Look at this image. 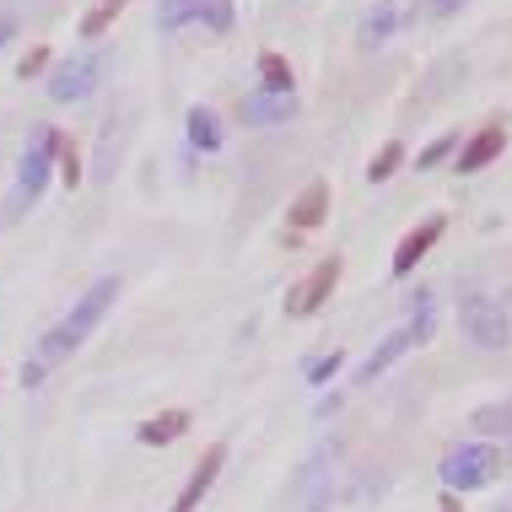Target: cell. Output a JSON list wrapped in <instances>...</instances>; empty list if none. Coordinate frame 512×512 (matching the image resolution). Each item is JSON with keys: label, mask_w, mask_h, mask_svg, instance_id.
I'll use <instances>...</instances> for the list:
<instances>
[{"label": "cell", "mask_w": 512, "mask_h": 512, "mask_svg": "<svg viewBox=\"0 0 512 512\" xmlns=\"http://www.w3.org/2000/svg\"><path fill=\"white\" fill-rule=\"evenodd\" d=\"M60 146H65V135L54 130V124H38V130L27 135L22 162H17V184H11V205H6V216H22V211H33V205H38V195H44L49 178H54V162H60Z\"/></svg>", "instance_id": "7a4b0ae2"}, {"label": "cell", "mask_w": 512, "mask_h": 512, "mask_svg": "<svg viewBox=\"0 0 512 512\" xmlns=\"http://www.w3.org/2000/svg\"><path fill=\"white\" fill-rule=\"evenodd\" d=\"M399 162H405V146H399V141H389V146L378 151V157L367 162V184H389V178L399 173Z\"/></svg>", "instance_id": "7402d4cb"}, {"label": "cell", "mask_w": 512, "mask_h": 512, "mask_svg": "<svg viewBox=\"0 0 512 512\" xmlns=\"http://www.w3.org/2000/svg\"><path fill=\"white\" fill-rule=\"evenodd\" d=\"M11 33H17V17H0V49L11 44Z\"/></svg>", "instance_id": "83f0119b"}, {"label": "cell", "mask_w": 512, "mask_h": 512, "mask_svg": "<svg viewBox=\"0 0 512 512\" xmlns=\"http://www.w3.org/2000/svg\"><path fill=\"white\" fill-rule=\"evenodd\" d=\"M232 22H238V6L232 0H157V33H189V27H200V33H232Z\"/></svg>", "instance_id": "277c9868"}, {"label": "cell", "mask_w": 512, "mask_h": 512, "mask_svg": "<svg viewBox=\"0 0 512 512\" xmlns=\"http://www.w3.org/2000/svg\"><path fill=\"white\" fill-rule=\"evenodd\" d=\"M184 130H189V146H195V151H221V141H227V135H221V119H216V108H211V103H195V108H189Z\"/></svg>", "instance_id": "2e32d148"}, {"label": "cell", "mask_w": 512, "mask_h": 512, "mask_svg": "<svg viewBox=\"0 0 512 512\" xmlns=\"http://www.w3.org/2000/svg\"><path fill=\"white\" fill-rule=\"evenodd\" d=\"M469 432H480V437H512V399L480 405L475 415H469Z\"/></svg>", "instance_id": "ac0fdd59"}, {"label": "cell", "mask_w": 512, "mask_h": 512, "mask_svg": "<svg viewBox=\"0 0 512 512\" xmlns=\"http://www.w3.org/2000/svg\"><path fill=\"white\" fill-rule=\"evenodd\" d=\"M119 292H124L119 275H103V281H92L87 292H81V302H71V313H65L60 324H49V329H44V340H38V351H33V356H44L49 367L71 362L81 345L98 335V324L108 318V308L119 302Z\"/></svg>", "instance_id": "6da1fadb"}, {"label": "cell", "mask_w": 512, "mask_h": 512, "mask_svg": "<svg viewBox=\"0 0 512 512\" xmlns=\"http://www.w3.org/2000/svg\"><path fill=\"white\" fill-rule=\"evenodd\" d=\"M340 286V254H329V259H318V265L302 275V281L286 292V313L292 318H308V313H318L329 302V292Z\"/></svg>", "instance_id": "52a82bcc"}, {"label": "cell", "mask_w": 512, "mask_h": 512, "mask_svg": "<svg viewBox=\"0 0 512 512\" xmlns=\"http://www.w3.org/2000/svg\"><path fill=\"white\" fill-rule=\"evenodd\" d=\"M345 372V351H324V356H313L308 362V389H329Z\"/></svg>", "instance_id": "44dd1931"}, {"label": "cell", "mask_w": 512, "mask_h": 512, "mask_svg": "<svg viewBox=\"0 0 512 512\" xmlns=\"http://www.w3.org/2000/svg\"><path fill=\"white\" fill-rule=\"evenodd\" d=\"M453 146H459V141H453V135H437V141L432 146H421V157H415V168H437V162H448L453 157Z\"/></svg>", "instance_id": "603a6c76"}, {"label": "cell", "mask_w": 512, "mask_h": 512, "mask_svg": "<svg viewBox=\"0 0 512 512\" xmlns=\"http://www.w3.org/2000/svg\"><path fill=\"white\" fill-rule=\"evenodd\" d=\"M124 6H130V0H98V6H92L87 17H81V44H98L108 27H114V17H119Z\"/></svg>", "instance_id": "ffe728a7"}, {"label": "cell", "mask_w": 512, "mask_h": 512, "mask_svg": "<svg viewBox=\"0 0 512 512\" xmlns=\"http://www.w3.org/2000/svg\"><path fill=\"white\" fill-rule=\"evenodd\" d=\"M507 141H512L507 124H486V130H475V135L459 146V173H486L491 162L507 151Z\"/></svg>", "instance_id": "8fae6325"}, {"label": "cell", "mask_w": 512, "mask_h": 512, "mask_svg": "<svg viewBox=\"0 0 512 512\" xmlns=\"http://www.w3.org/2000/svg\"><path fill=\"white\" fill-rule=\"evenodd\" d=\"M44 378H49V362L44 356H27L22 362V389H44Z\"/></svg>", "instance_id": "484cf974"}, {"label": "cell", "mask_w": 512, "mask_h": 512, "mask_svg": "<svg viewBox=\"0 0 512 512\" xmlns=\"http://www.w3.org/2000/svg\"><path fill=\"white\" fill-rule=\"evenodd\" d=\"M44 65H49V49H44V44H38V49H27V54H22V60H17V76H22V81H33L38 71H44Z\"/></svg>", "instance_id": "d4e9b609"}, {"label": "cell", "mask_w": 512, "mask_h": 512, "mask_svg": "<svg viewBox=\"0 0 512 512\" xmlns=\"http://www.w3.org/2000/svg\"><path fill=\"white\" fill-rule=\"evenodd\" d=\"M0 216H6V211H0Z\"/></svg>", "instance_id": "f546056e"}, {"label": "cell", "mask_w": 512, "mask_h": 512, "mask_svg": "<svg viewBox=\"0 0 512 512\" xmlns=\"http://www.w3.org/2000/svg\"><path fill=\"white\" fill-rule=\"evenodd\" d=\"M399 22H405V6H399V0H378V6H367L362 22H356V49L378 54L399 33Z\"/></svg>", "instance_id": "30bf717a"}, {"label": "cell", "mask_w": 512, "mask_h": 512, "mask_svg": "<svg viewBox=\"0 0 512 512\" xmlns=\"http://www.w3.org/2000/svg\"><path fill=\"white\" fill-rule=\"evenodd\" d=\"M189 432V410H162V415H151V421L135 426V442L141 448H168V442H178Z\"/></svg>", "instance_id": "9a60e30c"}, {"label": "cell", "mask_w": 512, "mask_h": 512, "mask_svg": "<svg viewBox=\"0 0 512 512\" xmlns=\"http://www.w3.org/2000/svg\"><path fill=\"white\" fill-rule=\"evenodd\" d=\"M324 216H329V184H324V178H313V184L292 200V232H318V227H324Z\"/></svg>", "instance_id": "5bb4252c"}, {"label": "cell", "mask_w": 512, "mask_h": 512, "mask_svg": "<svg viewBox=\"0 0 512 512\" xmlns=\"http://www.w3.org/2000/svg\"><path fill=\"white\" fill-rule=\"evenodd\" d=\"M60 178H65V189H81V157H76L71 141L60 146Z\"/></svg>", "instance_id": "cb8c5ba5"}, {"label": "cell", "mask_w": 512, "mask_h": 512, "mask_svg": "<svg viewBox=\"0 0 512 512\" xmlns=\"http://www.w3.org/2000/svg\"><path fill=\"white\" fill-rule=\"evenodd\" d=\"M98 81H103V54L98 49H76V54H65V60L49 71L44 92H49L54 108H71L81 98H92V92H98Z\"/></svg>", "instance_id": "5b68a950"}, {"label": "cell", "mask_w": 512, "mask_h": 512, "mask_svg": "<svg viewBox=\"0 0 512 512\" xmlns=\"http://www.w3.org/2000/svg\"><path fill=\"white\" fill-rule=\"evenodd\" d=\"M329 464H335V448H318L308 469H302V486H308V512H329Z\"/></svg>", "instance_id": "e0dca14e"}, {"label": "cell", "mask_w": 512, "mask_h": 512, "mask_svg": "<svg viewBox=\"0 0 512 512\" xmlns=\"http://www.w3.org/2000/svg\"><path fill=\"white\" fill-rule=\"evenodd\" d=\"M442 512H464V507H459V491H448V496H442Z\"/></svg>", "instance_id": "f1b7e54d"}, {"label": "cell", "mask_w": 512, "mask_h": 512, "mask_svg": "<svg viewBox=\"0 0 512 512\" xmlns=\"http://www.w3.org/2000/svg\"><path fill=\"white\" fill-rule=\"evenodd\" d=\"M259 87H270V92H297V71L281 60L275 49L259 54Z\"/></svg>", "instance_id": "d6986e66"}, {"label": "cell", "mask_w": 512, "mask_h": 512, "mask_svg": "<svg viewBox=\"0 0 512 512\" xmlns=\"http://www.w3.org/2000/svg\"><path fill=\"white\" fill-rule=\"evenodd\" d=\"M221 464H227V448L221 442H211V448L200 453V464L189 469V486L178 491V502H173V512H195L205 496H211V486H216V475H221Z\"/></svg>", "instance_id": "7c38bea8"}, {"label": "cell", "mask_w": 512, "mask_h": 512, "mask_svg": "<svg viewBox=\"0 0 512 512\" xmlns=\"http://www.w3.org/2000/svg\"><path fill=\"white\" fill-rule=\"evenodd\" d=\"M405 351H415V335H410V324H399V329H389V335L372 345V356L362 362V372H356V378H362V383H378Z\"/></svg>", "instance_id": "4fadbf2b"}, {"label": "cell", "mask_w": 512, "mask_h": 512, "mask_svg": "<svg viewBox=\"0 0 512 512\" xmlns=\"http://www.w3.org/2000/svg\"><path fill=\"white\" fill-rule=\"evenodd\" d=\"M459 329H464L469 345H480V351H507V340H512L507 308L496 297H480V292L459 302Z\"/></svg>", "instance_id": "8992f818"}, {"label": "cell", "mask_w": 512, "mask_h": 512, "mask_svg": "<svg viewBox=\"0 0 512 512\" xmlns=\"http://www.w3.org/2000/svg\"><path fill=\"white\" fill-rule=\"evenodd\" d=\"M442 491H486L496 475H502V453H496L491 437H475V442H453L442 453Z\"/></svg>", "instance_id": "3957f363"}, {"label": "cell", "mask_w": 512, "mask_h": 512, "mask_svg": "<svg viewBox=\"0 0 512 512\" xmlns=\"http://www.w3.org/2000/svg\"><path fill=\"white\" fill-rule=\"evenodd\" d=\"M243 124H254V130H281V124H292L302 114V98L297 92H270V87H254L248 98L238 103Z\"/></svg>", "instance_id": "ba28073f"}, {"label": "cell", "mask_w": 512, "mask_h": 512, "mask_svg": "<svg viewBox=\"0 0 512 512\" xmlns=\"http://www.w3.org/2000/svg\"><path fill=\"white\" fill-rule=\"evenodd\" d=\"M459 6H464V0H432V17H453Z\"/></svg>", "instance_id": "4316f807"}, {"label": "cell", "mask_w": 512, "mask_h": 512, "mask_svg": "<svg viewBox=\"0 0 512 512\" xmlns=\"http://www.w3.org/2000/svg\"><path fill=\"white\" fill-rule=\"evenodd\" d=\"M442 232H448V216H426V221H415L405 238H399V248H394V275H410V270L421 265V259L442 243Z\"/></svg>", "instance_id": "9c48e42d"}]
</instances>
